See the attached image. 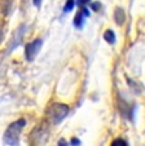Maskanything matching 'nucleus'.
Here are the masks:
<instances>
[{"instance_id": "obj_1", "label": "nucleus", "mask_w": 145, "mask_h": 146, "mask_svg": "<svg viewBox=\"0 0 145 146\" xmlns=\"http://www.w3.org/2000/svg\"><path fill=\"white\" fill-rule=\"evenodd\" d=\"M25 119H19V120L14 121L7 128L5 135H4V142L7 145H18L19 142V136H21L22 129L25 128Z\"/></svg>"}, {"instance_id": "obj_2", "label": "nucleus", "mask_w": 145, "mask_h": 146, "mask_svg": "<svg viewBox=\"0 0 145 146\" xmlns=\"http://www.w3.org/2000/svg\"><path fill=\"white\" fill-rule=\"evenodd\" d=\"M67 114H69L67 106L63 105V104H58V102H56V104L51 105V108L48 109V114H47V116H48V120L51 121V124L56 125V124H58L61 120H63V119L67 116Z\"/></svg>"}, {"instance_id": "obj_3", "label": "nucleus", "mask_w": 145, "mask_h": 146, "mask_svg": "<svg viewBox=\"0 0 145 146\" xmlns=\"http://www.w3.org/2000/svg\"><path fill=\"white\" fill-rule=\"evenodd\" d=\"M41 45H43V41L40 39H36V40L31 41L30 44L26 45V60L27 61L35 60V57L41 49Z\"/></svg>"}, {"instance_id": "obj_4", "label": "nucleus", "mask_w": 145, "mask_h": 146, "mask_svg": "<svg viewBox=\"0 0 145 146\" xmlns=\"http://www.w3.org/2000/svg\"><path fill=\"white\" fill-rule=\"evenodd\" d=\"M90 16V12H88V9L87 8H83L82 11L79 12V13L77 14V17H75V19H74V25H75V27H78V29H80L83 26V19H84V17H88Z\"/></svg>"}, {"instance_id": "obj_5", "label": "nucleus", "mask_w": 145, "mask_h": 146, "mask_svg": "<svg viewBox=\"0 0 145 146\" xmlns=\"http://www.w3.org/2000/svg\"><path fill=\"white\" fill-rule=\"evenodd\" d=\"M124 18H126V16H124L123 9H120V8L115 9V12H114V19H115V22H117L118 25H123Z\"/></svg>"}, {"instance_id": "obj_6", "label": "nucleus", "mask_w": 145, "mask_h": 146, "mask_svg": "<svg viewBox=\"0 0 145 146\" xmlns=\"http://www.w3.org/2000/svg\"><path fill=\"white\" fill-rule=\"evenodd\" d=\"M104 39L109 43V44H114L115 43V34L112 30H106L104 34Z\"/></svg>"}, {"instance_id": "obj_7", "label": "nucleus", "mask_w": 145, "mask_h": 146, "mask_svg": "<svg viewBox=\"0 0 145 146\" xmlns=\"http://www.w3.org/2000/svg\"><path fill=\"white\" fill-rule=\"evenodd\" d=\"M73 7H74V0H67V3H66L63 11H65V12H70L71 9H73Z\"/></svg>"}, {"instance_id": "obj_8", "label": "nucleus", "mask_w": 145, "mask_h": 146, "mask_svg": "<svg viewBox=\"0 0 145 146\" xmlns=\"http://www.w3.org/2000/svg\"><path fill=\"white\" fill-rule=\"evenodd\" d=\"M113 145H114V146H118V145H124V146H126L127 142L124 140H120V138H118V140L113 141Z\"/></svg>"}, {"instance_id": "obj_9", "label": "nucleus", "mask_w": 145, "mask_h": 146, "mask_svg": "<svg viewBox=\"0 0 145 146\" xmlns=\"http://www.w3.org/2000/svg\"><path fill=\"white\" fill-rule=\"evenodd\" d=\"M88 1H90V0H78L77 3H78V5H79V7H84Z\"/></svg>"}, {"instance_id": "obj_10", "label": "nucleus", "mask_w": 145, "mask_h": 146, "mask_svg": "<svg viewBox=\"0 0 145 146\" xmlns=\"http://www.w3.org/2000/svg\"><path fill=\"white\" fill-rule=\"evenodd\" d=\"M41 3H43V0H34V4H35V7H40Z\"/></svg>"}, {"instance_id": "obj_11", "label": "nucleus", "mask_w": 145, "mask_h": 146, "mask_svg": "<svg viewBox=\"0 0 145 146\" xmlns=\"http://www.w3.org/2000/svg\"><path fill=\"white\" fill-rule=\"evenodd\" d=\"M92 8H93V9H95V11H96V9L99 8V4H97V3H95V4H92Z\"/></svg>"}, {"instance_id": "obj_12", "label": "nucleus", "mask_w": 145, "mask_h": 146, "mask_svg": "<svg viewBox=\"0 0 145 146\" xmlns=\"http://www.w3.org/2000/svg\"><path fill=\"white\" fill-rule=\"evenodd\" d=\"M71 143H80V142H79V141H78V140H75V138H74V140L71 141Z\"/></svg>"}]
</instances>
